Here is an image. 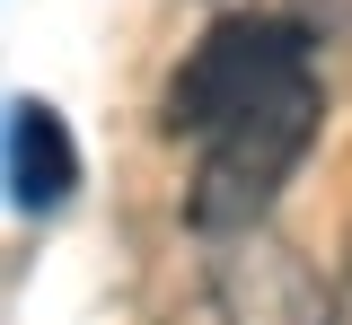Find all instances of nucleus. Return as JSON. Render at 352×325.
Returning a JSON list of instances; mask_svg holds the SVG:
<instances>
[{"label": "nucleus", "mask_w": 352, "mask_h": 325, "mask_svg": "<svg viewBox=\"0 0 352 325\" xmlns=\"http://www.w3.org/2000/svg\"><path fill=\"white\" fill-rule=\"evenodd\" d=\"M317 123H326V88H317V80H300V88L264 97L256 115L220 123L212 141H194V176H185V229H194V237L264 229V211L282 202L291 167L317 149Z\"/></svg>", "instance_id": "nucleus-1"}, {"label": "nucleus", "mask_w": 352, "mask_h": 325, "mask_svg": "<svg viewBox=\"0 0 352 325\" xmlns=\"http://www.w3.org/2000/svg\"><path fill=\"white\" fill-rule=\"evenodd\" d=\"M317 80V53L291 18H264V9H238V18H212L203 45L176 62L168 97H159V132L168 141H212L220 123L256 115L264 97Z\"/></svg>", "instance_id": "nucleus-2"}, {"label": "nucleus", "mask_w": 352, "mask_h": 325, "mask_svg": "<svg viewBox=\"0 0 352 325\" xmlns=\"http://www.w3.org/2000/svg\"><path fill=\"white\" fill-rule=\"evenodd\" d=\"M168 325H335V290L273 229H238V237H203Z\"/></svg>", "instance_id": "nucleus-3"}, {"label": "nucleus", "mask_w": 352, "mask_h": 325, "mask_svg": "<svg viewBox=\"0 0 352 325\" xmlns=\"http://www.w3.org/2000/svg\"><path fill=\"white\" fill-rule=\"evenodd\" d=\"M71 185H80V149L62 132V115L44 97H18L9 106V193H18V211H53V202H71Z\"/></svg>", "instance_id": "nucleus-4"}, {"label": "nucleus", "mask_w": 352, "mask_h": 325, "mask_svg": "<svg viewBox=\"0 0 352 325\" xmlns=\"http://www.w3.org/2000/svg\"><path fill=\"white\" fill-rule=\"evenodd\" d=\"M335 325H352V237H344V264H335Z\"/></svg>", "instance_id": "nucleus-5"}]
</instances>
